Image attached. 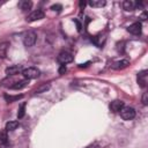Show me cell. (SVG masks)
<instances>
[{
  "instance_id": "ac0fdd59",
  "label": "cell",
  "mask_w": 148,
  "mask_h": 148,
  "mask_svg": "<svg viewBox=\"0 0 148 148\" xmlns=\"http://www.w3.org/2000/svg\"><path fill=\"white\" fill-rule=\"evenodd\" d=\"M22 97H23V95H16V96L5 95V99H6L7 102H9V103H12V102H14V101H18V99L22 98Z\"/></svg>"
},
{
  "instance_id": "d6986e66",
  "label": "cell",
  "mask_w": 148,
  "mask_h": 148,
  "mask_svg": "<svg viewBox=\"0 0 148 148\" xmlns=\"http://www.w3.org/2000/svg\"><path fill=\"white\" fill-rule=\"evenodd\" d=\"M24 114H25V103H22L17 111V118H23Z\"/></svg>"
},
{
  "instance_id": "7c38bea8",
  "label": "cell",
  "mask_w": 148,
  "mask_h": 148,
  "mask_svg": "<svg viewBox=\"0 0 148 148\" xmlns=\"http://www.w3.org/2000/svg\"><path fill=\"white\" fill-rule=\"evenodd\" d=\"M8 46H9V42H2V43H0V58L1 59L6 58Z\"/></svg>"
},
{
  "instance_id": "9c48e42d",
  "label": "cell",
  "mask_w": 148,
  "mask_h": 148,
  "mask_svg": "<svg viewBox=\"0 0 148 148\" xmlns=\"http://www.w3.org/2000/svg\"><path fill=\"white\" fill-rule=\"evenodd\" d=\"M123 7H124V9H125V10H127V12H132V10H134V9H135L136 5H135V2H134V1L125 0V1L123 2Z\"/></svg>"
},
{
  "instance_id": "44dd1931",
  "label": "cell",
  "mask_w": 148,
  "mask_h": 148,
  "mask_svg": "<svg viewBox=\"0 0 148 148\" xmlns=\"http://www.w3.org/2000/svg\"><path fill=\"white\" fill-rule=\"evenodd\" d=\"M61 8H62L61 5H53V6H51V9L54 10V12H60Z\"/></svg>"
},
{
  "instance_id": "ba28073f",
  "label": "cell",
  "mask_w": 148,
  "mask_h": 148,
  "mask_svg": "<svg viewBox=\"0 0 148 148\" xmlns=\"http://www.w3.org/2000/svg\"><path fill=\"white\" fill-rule=\"evenodd\" d=\"M124 106H125V105H124V102H121V101H113V102H111V104H110V109H111V111H113V112H119Z\"/></svg>"
},
{
  "instance_id": "277c9868",
  "label": "cell",
  "mask_w": 148,
  "mask_h": 148,
  "mask_svg": "<svg viewBox=\"0 0 148 148\" xmlns=\"http://www.w3.org/2000/svg\"><path fill=\"white\" fill-rule=\"evenodd\" d=\"M57 60H58V62H60L61 65H66V64L73 61V56H72L69 52L62 51V52H60V53L58 54Z\"/></svg>"
},
{
  "instance_id": "7a4b0ae2",
  "label": "cell",
  "mask_w": 148,
  "mask_h": 148,
  "mask_svg": "<svg viewBox=\"0 0 148 148\" xmlns=\"http://www.w3.org/2000/svg\"><path fill=\"white\" fill-rule=\"evenodd\" d=\"M36 40H37V35L34 31H27L23 36V44L27 47H30V46L35 45Z\"/></svg>"
},
{
  "instance_id": "ffe728a7",
  "label": "cell",
  "mask_w": 148,
  "mask_h": 148,
  "mask_svg": "<svg viewBox=\"0 0 148 148\" xmlns=\"http://www.w3.org/2000/svg\"><path fill=\"white\" fill-rule=\"evenodd\" d=\"M47 89H50V86H49V84H44V86H42L40 88H38V89L36 90V92H37V94H40V92H43V91H46Z\"/></svg>"
},
{
  "instance_id": "6da1fadb",
  "label": "cell",
  "mask_w": 148,
  "mask_h": 148,
  "mask_svg": "<svg viewBox=\"0 0 148 148\" xmlns=\"http://www.w3.org/2000/svg\"><path fill=\"white\" fill-rule=\"evenodd\" d=\"M22 75H23L27 80L37 79V77L40 75V72H39V69H37L36 67H28V68L22 69Z\"/></svg>"
},
{
  "instance_id": "5bb4252c",
  "label": "cell",
  "mask_w": 148,
  "mask_h": 148,
  "mask_svg": "<svg viewBox=\"0 0 148 148\" xmlns=\"http://www.w3.org/2000/svg\"><path fill=\"white\" fill-rule=\"evenodd\" d=\"M27 84H28V80H22V81H17V82H15L13 86H10V88L17 90V89H22V88H24Z\"/></svg>"
},
{
  "instance_id": "8fae6325",
  "label": "cell",
  "mask_w": 148,
  "mask_h": 148,
  "mask_svg": "<svg viewBox=\"0 0 148 148\" xmlns=\"http://www.w3.org/2000/svg\"><path fill=\"white\" fill-rule=\"evenodd\" d=\"M21 72V66L18 65H14V66H10L6 69V74L7 75H15V74H18Z\"/></svg>"
},
{
  "instance_id": "e0dca14e",
  "label": "cell",
  "mask_w": 148,
  "mask_h": 148,
  "mask_svg": "<svg viewBox=\"0 0 148 148\" xmlns=\"http://www.w3.org/2000/svg\"><path fill=\"white\" fill-rule=\"evenodd\" d=\"M17 127H18V121H16V120H12L6 124V131H14Z\"/></svg>"
},
{
  "instance_id": "7402d4cb",
  "label": "cell",
  "mask_w": 148,
  "mask_h": 148,
  "mask_svg": "<svg viewBox=\"0 0 148 148\" xmlns=\"http://www.w3.org/2000/svg\"><path fill=\"white\" fill-rule=\"evenodd\" d=\"M147 97H148V95H147V92H145V94H143V96H142V103H143V105H147V104H148Z\"/></svg>"
},
{
  "instance_id": "52a82bcc",
  "label": "cell",
  "mask_w": 148,
  "mask_h": 148,
  "mask_svg": "<svg viewBox=\"0 0 148 148\" xmlns=\"http://www.w3.org/2000/svg\"><path fill=\"white\" fill-rule=\"evenodd\" d=\"M138 83L142 88H145L147 86V71H142V72L138 73Z\"/></svg>"
},
{
  "instance_id": "5b68a950",
  "label": "cell",
  "mask_w": 148,
  "mask_h": 148,
  "mask_svg": "<svg viewBox=\"0 0 148 148\" xmlns=\"http://www.w3.org/2000/svg\"><path fill=\"white\" fill-rule=\"evenodd\" d=\"M40 18H44V12L42 9H36L27 16L28 22H34V21H37V20H40Z\"/></svg>"
},
{
  "instance_id": "3957f363",
  "label": "cell",
  "mask_w": 148,
  "mask_h": 148,
  "mask_svg": "<svg viewBox=\"0 0 148 148\" xmlns=\"http://www.w3.org/2000/svg\"><path fill=\"white\" fill-rule=\"evenodd\" d=\"M119 112H120V116L124 120H131L135 117V110L133 108H130V106H124Z\"/></svg>"
},
{
  "instance_id": "cb8c5ba5",
  "label": "cell",
  "mask_w": 148,
  "mask_h": 148,
  "mask_svg": "<svg viewBox=\"0 0 148 148\" xmlns=\"http://www.w3.org/2000/svg\"><path fill=\"white\" fill-rule=\"evenodd\" d=\"M66 72V66L65 65H61L60 68H59V74H64Z\"/></svg>"
},
{
  "instance_id": "30bf717a",
  "label": "cell",
  "mask_w": 148,
  "mask_h": 148,
  "mask_svg": "<svg viewBox=\"0 0 148 148\" xmlns=\"http://www.w3.org/2000/svg\"><path fill=\"white\" fill-rule=\"evenodd\" d=\"M128 65H130V61L126 60V59H123V60H120V61L114 62L113 66H112V68H114V69H123V68L127 67Z\"/></svg>"
},
{
  "instance_id": "9a60e30c",
  "label": "cell",
  "mask_w": 148,
  "mask_h": 148,
  "mask_svg": "<svg viewBox=\"0 0 148 148\" xmlns=\"http://www.w3.org/2000/svg\"><path fill=\"white\" fill-rule=\"evenodd\" d=\"M88 3H89V6H91V7L99 8V7L105 6V3H106V2H105L104 0H91V1H89Z\"/></svg>"
},
{
  "instance_id": "8992f818",
  "label": "cell",
  "mask_w": 148,
  "mask_h": 148,
  "mask_svg": "<svg viewBox=\"0 0 148 148\" xmlns=\"http://www.w3.org/2000/svg\"><path fill=\"white\" fill-rule=\"evenodd\" d=\"M127 31L131 32L132 35H136V36H138V35H140L141 31H142V25H141L140 22H135V23L131 24V25L127 28Z\"/></svg>"
},
{
  "instance_id": "2e32d148",
  "label": "cell",
  "mask_w": 148,
  "mask_h": 148,
  "mask_svg": "<svg viewBox=\"0 0 148 148\" xmlns=\"http://www.w3.org/2000/svg\"><path fill=\"white\" fill-rule=\"evenodd\" d=\"M8 143V135L6 130L0 131V145H7Z\"/></svg>"
},
{
  "instance_id": "4fadbf2b",
  "label": "cell",
  "mask_w": 148,
  "mask_h": 148,
  "mask_svg": "<svg viewBox=\"0 0 148 148\" xmlns=\"http://www.w3.org/2000/svg\"><path fill=\"white\" fill-rule=\"evenodd\" d=\"M18 6H20V8H21L22 12H27V10H29V9L31 8L32 2H31V1H27V0H24V1H20Z\"/></svg>"
},
{
  "instance_id": "603a6c76",
  "label": "cell",
  "mask_w": 148,
  "mask_h": 148,
  "mask_svg": "<svg viewBox=\"0 0 148 148\" xmlns=\"http://www.w3.org/2000/svg\"><path fill=\"white\" fill-rule=\"evenodd\" d=\"M74 23L76 24V28H77V31L80 32L81 31V29H82V25H81V23L77 21V20H74Z\"/></svg>"
}]
</instances>
